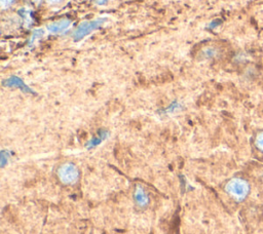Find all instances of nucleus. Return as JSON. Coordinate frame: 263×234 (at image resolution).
I'll return each mask as SVG.
<instances>
[{
    "mask_svg": "<svg viewBox=\"0 0 263 234\" xmlns=\"http://www.w3.org/2000/svg\"><path fill=\"white\" fill-rule=\"evenodd\" d=\"M224 192L236 203L246 202L252 192L251 179L244 176H235L224 184Z\"/></svg>",
    "mask_w": 263,
    "mask_h": 234,
    "instance_id": "1",
    "label": "nucleus"
},
{
    "mask_svg": "<svg viewBox=\"0 0 263 234\" xmlns=\"http://www.w3.org/2000/svg\"><path fill=\"white\" fill-rule=\"evenodd\" d=\"M58 178L65 185H73L79 179V171L75 164L67 162L59 168Z\"/></svg>",
    "mask_w": 263,
    "mask_h": 234,
    "instance_id": "2",
    "label": "nucleus"
},
{
    "mask_svg": "<svg viewBox=\"0 0 263 234\" xmlns=\"http://www.w3.org/2000/svg\"><path fill=\"white\" fill-rule=\"evenodd\" d=\"M105 22L104 19H100V20H95V21H87V22H83L81 23L75 30L74 34H73V38L75 41L81 40L82 38H84L86 35H89L91 32H93L94 30L98 29L103 23Z\"/></svg>",
    "mask_w": 263,
    "mask_h": 234,
    "instance_id": "3",
    "label": "nucleus"
},
{
    "mask_svg": "<svg viewBox=\"0 0 263 234\" xmlns=\"http://www.w3.org/2000/svg\"><path fill=\"white\" fill-rule=\"evenodd\" d=\"M252 179L259 194L263 196V166H259L255 169Z\"/></svg>",
    "mask_w": 263,
    "mask_h": 234,
    "instance_id": "4",
    "label": "nucleus"
},
{
    "mask_svg": "<svg viewBox=\"0 0 263 234\" xmlns=\"http://www.w3.org/2000/svg\"><path fill=\"white\" fill-rule=\"evenodd\" d=\"M70 24H71V22L68 19H62V20H59L57 22L50 24L48 26V29L52 33H60V32L65 31L66 29H68Z\"/></svg>",
    "mask_w": 263,
    "mask_h": 234,
    "instance_id": "5",
    "label": "nucleus"
},
{
    "mask_svg": "<svg viewBox=\"0 0 263 234\" xmlns=\"http://www.w3.org/2000/svg\"><path fill=\"white\" fill-rule=\"evenodd\" d=\"M135 200L136 204L140 207L143 208L148 204V196L145 192V190L142 188L141 186H137L136 187V190H135Z\"/></svg>",
    "mask_w": 263,
    "mask_h": 234,
    "instance_id": "6",
    "label": "nucleus"
},
{
    "mask_svg": "<svg viewBox=\"0 0 263 234\" xmlns=\"http://www.w3.org/2000/svg\"><path fill=\"white\" fill-rule=\"evenodd\" d=\"M255 148L263 155V130L259 131L255 137Z\"/></svg>",
    "mask_w": 263,
    "mask_h": 234,
    "instance_id": "7",
    "label": "nucleus"
},
{
    "mask_svg": "<svg viewBox=\"0 0 263 234\" xmlns=\"http://www.w3.org/2000/svg\"><path fill=\"white\" fill-rule=\"evenodd\" d=\"M13 3H14V0H2V7H3L4 9H7V8L10 7Z\"/></svg>",
    "mask_w": 263,
    "mask_h": 234,
    "instance_id": "8",
    "label": "nucleus"
},
{
    "mask_svg": "<svg viewBox=\"0 0 263 234\" xmlns=\"http://www.w3.org/2000/svg\"><path fill=\"white\" fill-rule=\"evenodd\" d=\"M98 5H104L107 3V0H96Z\"/></svg>",
    "mask_w": 263,
    "mask_h": 234,
    "instance_id": "9",
    "label": "nucleus"
},
{
    "mask_svg": "<svg viewBox=\"0 0 263 234\" xmlns=\"http://www.w3.org/2000/svg\"><path fill=\"white\" fill-rule=\"evenodd\" d=\"M50 3H52V4H56V3H59L60 0H49Z\"/></svg>",
    "mask_w": 263,
    "mask_h": 234,
    "instance_id": "10",
    "label": "nucleus"
}]
</instances>
